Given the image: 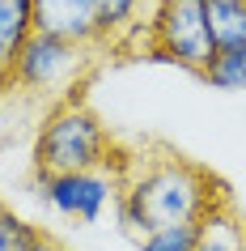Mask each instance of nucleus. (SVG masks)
<instances>
[{"label": "nucleus", "mask_w": 246, "mask_h": 251, "mask_svg": "<svg viewBox=\"0 0 246 251\" xmlns=\"http://www.w3.org/2000/svg\"><path fill=\"white\" fill-rule=\"evenodd\" d=\"M111 132L81 98H64L43 111L34 132V175H81L111 158Z\"/></svg>", "instance_id": "2"}, {"label": "nucleus", "mask_w": 246, "mask_h": 251, "mask_svg": "<svg viewBox=\"0 0 246 251\" xmlns=\"http://www.w3.org/2000/svg\"><path fill=\"white\" fill-rule=\"evenodd\" d=\"M144 22H149L153 47H161L174 60V68H187L200 77L217 55L208 34V0H157Z\"/></svg>", "instance_id": "4"}, {"label": "nucleus", "mask_w": 246, "mask_h": 251, "mask_svg": "<svg viewBox=\"0 0 246 251\" xmlns=\"http://www.w3.org/2000/svg\"><path fill=\"white\" fill-rule=\"evenodd\" d=\"M225 192L204 166L182 158H136L132 175L123 179L115 196V217L123 234H153L161 226H195L212 204H221Z\"/></svg>", "instance_id": "1"}, {"label": "nucleus", "mask_w": 246, "mask_h": 251, "mask_svg": "<svg viewBox=\"0 0 246 251\" xmlns=\"http://www.w3.org/2000/svg\"><path fill=\"white\" fill-rule=\"evenodd\" d=\"M140 4L144 0H93V26H98V43L93 47H115L140 26Z\"/></svg>", "instance_id": "8"}, {"label": "nucleus", "mask_w": 246, "mask_h": 251, "mask_svg": "<svg viewBox=\"0 0 246 251\" xmlns=\"http://www.w3.org/2000/svg\"><path fill=\"white\" fill-rule=\"evenodd\" d=\"M34 34L93 47L98 26H93V0H34Z\"/></svg>", "instance_id": "6"}, {"label": "nucleus", "mask_w": 246, "mask_h": 251, "mask_svg": "<svg viewBox=\"0 0 246 251\" xmlns=\"http://www.w3.org/2000/svg\"><path fill=\"white\" fill-rule=\"evenodd\" d=\"M34 34V0H0V68L9 73L17 51Z\"/></svg>", "instance_id": "9"}, {"label": "nucleus", "mask_w": 246, "mask_h": 251, "mask_svg": "<svg viewBox=\"0 0 246 251\" xmlns=\"http://www.w3.org/2000/svg\"><path fill=\"white\" fill-rule=\"evenodd\" d=\"M195 247V226H161L140 238V251H191Z\"/></svg>", "instance_id": "13"}, {"label": "nucleus", "mask_w": 246, "mask_h": 251, "mask_svg": "<svg viewBox=\"0 0 246 251\" xmlns=\"http://www.w3.org/2000/svg\"><path fill=\"white\" fill-rule=\"evenodd\" d=\"M34 234H39V226H30L9 204H0V251H26L34 243Z\"/></svg>", "instance_id": "12"}, {"label": "nucleus", "mask_w": 246, "mask_h": 251, "mask_svg": "<svg viewBox=\"0 0 246 251\" xmlns=\"http://www.w3.org/2000/svg\"><path fill=\"white\" fill-rule=\"evenodd\" d=\"M200 77L212 85V90H246V47H233V51H217L208 60V68Z\"/></svg>", "instance_id": "11"}, {"label": "nucleus", "mask_w": 246, "mask_h": 251, "mask_svg": "<svg viewBox=\"0 0 246 251\" xmlns=\"http://www.w3.org/2000/svg\"><path fill=\"white\" fill-rule=\"evenodd\" d=\"M26 251H68V247H60L51 234H43V230H39V234H34V243H30Z\"/></svg>", "instance_id": "14"}, {"label": "nucleus", "mask_w": 246, "mask_h": 251, "mask_svg": "<svg viewBox=\"0 0 246 251\" xmlns=\"http://www.w3.org/2000/svg\"><path fill=\"white\" fill-rule=\"evenodd\" d=\"M4 98H9V73L0 68V102H4Z\"/></svg>", "instance_id": "15"}, {"label": "nucleus", "mask_w": 246, "mask_h": 251, "mask_svg": "<svg viewBox=\"0 0 246 251\" xmlns=\"http://www.w3.org/2000/svg\"><path fill=\"white\" fill-rule=\"evenodd\" d=\"M208 34L217 51L246 47V0H208Z\"/></svg>", "instance_id": "10"}, {"label": "nucleus", "mask_w": 246, "mask_h": 251, "mask_svg": "<svg viewBox=\"0 0 246 251\" xmlns=\"http://www.w3.org/2000/svg\"><path fill=\"white\" fill-rule=\"evenodd\" d=\"M242 251H246V230H242Z\"/></svg>", "instance_id": "16"}, {"label": "nucleus", "mask_w": 246, "mask_h": 251, "mask_svg": "<svg viewBox=\"0 0 246 251\" xmlns=\"http://www.w3.org/2000/svg\"><path fill=\"white\" fill-rule=\"evenodd\" d=\"M242 230L246 222L233 213L229 200H221L195 222V247L191 251H242Z\"/></svg>", "instance_id": "7"}, {"label": "nucleus", "mask_w": 246, "mask_h": 251, "mask_svg": "<svg viewBox=\"0 0 246 251\" xmlns=\"http://www.w3.org/2000/svg\"><path fill=\"white\" fill-rule=\"evenodd\" d=\"M93 64V47H77V43L51 39V34H30V43L17 51V60L9 64V90L30 94V98H77L81 81Z\"/></svg>", "instance_id": "3"}, {"label": "nucleus", "mask_w": 246, "mask_h": 251, "mask_svg": "<svg viewBox=\"0 0 246 251\" xmlns=\"http://www.w3.org/2000/svg\"><path fill=\"white\" fill-rule=\"evenodd\" d=\"M119 179L111 171H81V175H34V192L39 200H47L55 213L77 217V222H98L106 213V204H115Z\"/></svg>", "instance_id": "5"}]
</instances>
